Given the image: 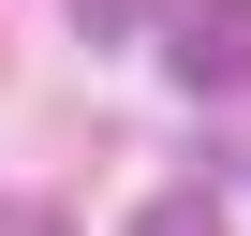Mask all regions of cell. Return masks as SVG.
<instances>
[{"instance_id": "1", "label": "cell", "mask_w": 251, "mask_h": 236, "mask_svg": "<svg viewBox=\"0 0 251 236\" xmlns=\"http://www.w3.org/2000/svg\"><path fill=\"white\" fill-rule=\"evenodd\" d=\"M148 45H163L177 89L222 103V89H251V0H163V30H148Z\"/></svg>"}, {"instance_id": "2", "label": "cell", "mask_w": 251, "mask_h": 236, "mask_svg": "<svg viewBox=\"0 0 251 236\" xmlns=\"http://www.w3.org/2000/svg\"><path fill=\"white\" fill-rule=\"evenodd\" d=\"M74 30H89V45H148V30H163V0H74Z\"/></svg>"}, {"instance_id": "3", "label": "cell", "mask_w": 251, "mask_h": 236, "mask_svg": "<svg viewBox=\"0 0 251 236\" xmlns=\"http://www.w3.org/2000/svg\"><path fill=\"white\" fill-rule=\"evenodd\" d=\"M133 236H222V207L207 192H163V207H133Z\"/></svg>"}]
</instances>
